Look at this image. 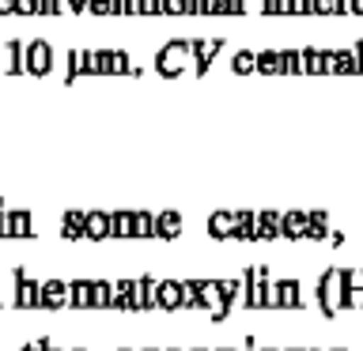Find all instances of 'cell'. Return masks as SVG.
Wrapping results in <instances>:
<instances>
[{
	"label": "cell",
	"mask_w": 363,
	"mask_h": 351,
	"mask_svg": "<svg viewBox=\"0 0 363 351\" xmlns=\"http://www.w3.org/2000/svg\"><path fill=\"white\" fill-rule=\"evenodd\" d=\"M189 16H212V0H189Z\"/></svg>",
	"instance_id": "obj_34"
},
{
	"label": "cell",
	"mask_w": 363,
	"mask_h": 351,
	"mask_svg": "<svg viewBox=\"0 0 363 351\" xmlns=\"http://www.w3.org/2000/svg\"><path fill=\"white\" fill-rule=\"evenodd\" d=\"M257 72L261 76H280V45H265V50H257Z\"/></svg>",
	"instance_id": "obj_22"
},
{
	"label": "cell",
	"mask_w": 363,
	"mask_h": 351,
	"mask_svg": "<svg viewBox=\"0 0 363 351\" xmlns=\"http://www.w3.org/2000/svg\"><path fill=\"white\" fill-rule=\"evenodd\" d=\"M65 8L76 11V16H87V11H91V0H65Z\"/></svg>",
	"instance_id": "obj_35"
},
{
	"label": "cell",
	"mask_w": 363,
	"mask_h": 351,
	"mask_svg": "<svg viewBox=\"0 0 363 351\" xmlns=\"http://www.w3.org/2000/svg\"><path fill=\"white\" fill-rule=\"evenodd\" d=\"M65 8V0H38V16H61Z\"/></svg>",
	"instance_id": "obj_30"
},
{
	"label": "cell",
	"mask_w": 363,
	"mask_h": 351,
	"mask_svg": "<svg viewBox=\"0 0 363 351\" xmlns=\"http://www.w3.org/2000/svg\"><path fill=\"white\" fill-rule=\"evenodd\" d=\"M16 16H38V0H16Z\"/></svg>",
	"instance_id": "obj_32"
},
{
	"label": "cell",
	"mask_w": 363,
	"mask_h": 351,
	"mask_svg": "<svg viewBox=\"0 0 363 351\" xmlns=\"http://www.w3.org/2000/svg\"><path fill=\"white\" fill-rule=\"evenodd\" d=\"M265 16H299V0H261Z\"/></svg>",
	"instance_id": "obj_26"
},
{
	"label": "cell",
	"mask_w": 363,
	"mask_h": 351,
	"mask_svg": "<svg viewBox=\"0 0 363 351\" xmlns=\"http://www.w3.org/2000/svg\"><path fill=\"white\" fill-rule=\"evenodd\" d=\"M242 280H246V299H242L246 310H272V280H269V268L265 265H250L242 272Z\"/></svg>",
	"instance_id": "obj_2"
},
{
	"label": "cell",
	"mask_w": 363,
	"mask_h": 351,
	"mask_svg": "<svg viewBox=\"0 0 363 351\" xmlns=\"http://www.w3.org/2000/svg\"><path fill=\"white\" fill-rule=\"evenodd\" d=\"M118 351H133V347H118Z\"/></svg>",
	"instance_id": "obj_47"
},
{
	"label": "cell",
	"mask_w": 363,
	"mask_h": 351,
	"mask_svg": "<svg viewBox=\"0 0 363 351\" xmlns=\"http://www.w3.org/2000/svg\"><path fill=\"white\" fill-rule=\"evenodd\" d=\"M329 238V212H311V226H306V242H325Z\"/></svg>",
	"instance_id": "obj_25"
},
{
	"label": "cell",
	"mask_w": 363,
	"mask_h": 351,
	"mask_svg": "<svg viewBox=\"0 0 363 351\" xmlns=\"http://www.w3.org/2000/svg\"><path fill=\"white\" fill-rule=\"evenodd\" d=\"M314 299H318L322 317H337L340 313V268H325L322 276H318Z\"/></svg>",
	"instance_id": "obj_3"
},
{
	"label": "cell",
	"mask_w": 363,
	"mask_h": 351,
	"mask_svg": "<svg viewBox=\"0 0 363 351\" xmlns=\"http://www.w3.org/2000/svg\"><path fill=\"white\" fill-rule=\"evenodd\" d=\"M0 302H4V299H0Z\"/></svg>",
	"instance_id": "obj_49"
},
{
	"label": "cell",
	"mask_w": 363,
	"mask_h": 351,
	"mask_svg": "<svg viewBox=\"0 0 363 351\" xmlns=\"http://www.w3.org/2000/svg\"><path fill=\"white\" fill-rule=\"evenodd\" d=\"M159 310H167V313L186 310V291H182V280H159Z\"/></svg>",
	"instance_id": "obj_12"
},
{
	"label": "cell",
	"mask_w": 363,
	"mask_h": 351,
	"mask_svg": "<svg viewBox=\"0 0 363 351\" xmlns=\"http://www.w3.org/2000/svg\"><path fill=\"white\" fill-rule=\"evenodd\" d=\"M133 238L155 242V212H133Z\"/></svg>",
	"instance_id": "obj_20"
},
{
	"label": "cell",
	"mask_w": 363,
	"mask_h": 351,
	"mask_svg": "<svg viewBox=\"0 0 363 351\" xmlns=\"http://www.w3.org/2000/svg\"><path fill=\"white\" fill-rule=\"evenodd\" d=\"M235 242H257V212H238Z\"/></svg>",
	"instance_id": "obj_23"
},
{
	"label": "cell",
	"mask_w": 363,
	"mask_h": 351,
	"mask_svg": "<svg viewBox=\"0 0 363 351\" xmlns=\"http://www.w3.org/2000/svg\"><path fill=\"white\" fill-rule=\"evenodd\" d=\"M113 16H136V0H113Z\"/></svg>",
	"instance_id": "obj_33"
},
{
	"label": "cell",
	"mask_w": 363,
	"mask_h": 351,
	"mask_svg": "<svg viewBox=\"0 0 363 351\" xmlns=\"http://www.w3.org/2000/svg\"><path fill=\"white\" fill-rule=\"evenodd\" d=\"M144 351H159V347H144Z\"/></svg>",
	"instance_id": "obj_45"
},
{
	"label": "cell",
	"mask_w": 363,
	"mask_h": 351,
	"mask_svg": "<svg viewBox=\"0 0 363 351\" xmlns=\"http://www.w3.org/2000/svg\"><path fill=\"white\" fill-rule=\"evenodd\" d=\"M155 72L159 76H182L193 72V38H170L155 50Z\"/></svg>",
	"instance_id": "obj_1"
},
{
	"label": "cell",
	"mask_w": 363,
	"mask_h": 351,
	"mask_svg": "<svg viewBox=\"0 0 363 351\" xmlns=\"http://www.w3.org/2000/svg\"><path fill=\"white\" fill-rule=\"evenodd\" d=\"M45 351H61V347H53V344H45Z\"/></svg>",
	"instance_id": "obj_38"
},
{
	"label": "cell",
	"mask_w": 363,
	"mask_h": 351,
	"mask_svg": "<svg viewBox=\"0 0 363 351\" xmlns=\"http://www.w3.org/2000/svg\"><path fill=\"white\" fill-rule=\"evenodd\" d=\"M110 238H118V242L133 238V212H110Z\"/></svg>",
	"instance_id": "obj_24"
},
{
	"label": "cell",
	"mask_w": 363,
	"mask_h": 351,
	"mask_svg": "<svg viewBox=\"0 0 363 351\" xmlns=\"http://www.w3.org/2000/svg\"><path fill=\"white\" fill-rule=\"evenodd\" d=\"M163 16H189V0H163Z\"/></svg>",
	"instance_id": "obj_29"
},
{
	"label": "cell",
	"mask_w": 363,
	"mask_h": 351,
	"mask_svg": "<svg viewBox=\"0 0 363 351\" xmlns=\"http://www.w3.org/2000/svg\"><path fill=\"white\" fill-rule=\"evenodd\" d=\"M186 231L182 212H155V242H174Z\"/></svg>",
	"instance_id": "obj_11"
},
{
	"label": "cell",
	"mask_w": 363,
	"mask_h": 351,
	"mask_svg": "<svg viewBox=\"0 0 363 351\" xmlns=\"http://www.w3.org/2000/svg\"><path fill=\"white\" fill-rule=\"evenodd\" d=\"M303 283L299 280H277L272 283V310H303Z\"/></svg>",
	"instance_id": "obj_6"
},
{
	"label": "cell",
	"mask_w": 363,
	"mask_h": 351,
	"mask_svg": "<svg viewBox=\"0 0 363 351\" xmlns=\"http://www.w3.org/2000/svg\"><path fill=\"white\" fill-rule=\"evenodd\" d=\"M235 226H238V212H212L208 215V223H204V231H208V238H216V242H231L235 238Z\"/></svg>",
	"instance_id": "obj_10"
},
{
	"label": "cell",
	"mask_w": 363,
	"mask_h": 351,
	"mask_svg": "<svg viewBox=\"0 0 363 351\" xmlns=\"http://www.w3.org/2000/svg\"><path fill=\"white\" fill-rule=\"evenodd\" d=\"M19 310H38L42 306V283L27 276V268H16V299Z\"/></svg>",
	"instance_id": "obj_8"
},
{
	"label": "cell",
	"mask_w": 363,
	"mask_h": 351,
	"mask_svg": "<svg viewBox=\"0 0 363 351\" xmlns=\"http://www.w3.org/2000/svg\"><path fill=\"white\" fill-rule=\"evenodd\" d=\"M45 344H50V340H45V336H42V340H34V344H23L19 351H45Z\"/></svg>",
	"instance_id": "obj_36"
},
{
	"label": "cell",
	"mask_w": 363,
	"mask_h": 351,
	"mask_svg": "<svg viewBox=\"0 0 363 351\" xmlns=\"http://www.w3.org/2000/svg\"><path fill=\"white\" fill-rule=\"evenodd\" d=\"M87 16H113V0H91Z\"/></svg>",
	"instance_id": "obj_31"
},
{
	"label": "cell",
	"mask_w": 363,
	"mask_h": 351,
	"mask_svg": "<svg viewBox=\"0 0 363 351\" xmlns=\"http://www.w3.org/2000/svg\"><path fill=\"white\" fill-rule=\"evenodd\" d=\"M333 351H348V347H333Z\"/></svg>",
	"instance_id": "obj_43"
},
{
	"label": "cell",
	"mask_w": 363,
	"mask_h": 351,
	"mask_svg": "<svg viewBox=\"0 0 363 351\" xmlns=\"http://www.w3.org/2000/svg\"><path fill=\"white\" fill-rule=\"evenodd\" d=\"M216 351H238V347H216Z\"/></svg>",
	"instance_id": "obj_40"
},
{
	"label": "cell",
	"mask_w": 363,
	"mask_h": 351,
	"mask_svg": "<svg viewBox=\"0 0 363 351\" xmlns=\"http://www.w3.org/2000/svg\"><path fill=\"white\" fill-rule=\"evenodd\" d=\"M136 16H163V0H136Z\"/></svg>",
	"instance_id": "obj_28"
},
{
	"label": "cell",
	"mask_w": 363,
	"mask_h": 351,
	"mask_svg": "<svg viewBox=\"0 0 363 351\" xmlns=\"http://www.w3.org/2000/svg\"><path fill=\"white\" fill-rule=\"evenodd\" d=\"M167 351H182V347H167Z\"/></svg>",
	"instance_id": "obj_44"
},
{
	"label": "cell",
	"mask_w": 363,
	"mask_h": 351,
	"mask_svg": "<svg viewBox=\"0 0 363 351\" xmlns=\"http://www.w3.org/2000/svg\"><path fill=\"white\" fill-rule=\"evenodd\" d=\"M193 351H212V347H193Z\"/></svg>",
	"instance_id": "obj_42"
},
{
	"label": "cell",
	"mask_w": 363,
	"mask_h": 351,
	"mask_svg": "<svg viewBox=\"0 0 363 351\" xmlns=\"http://www.w3.org/2000/svg\"><path fill=\"white\" fill-rule=\"evenodd\" d=\"M136 306H140V313L159 310V280L155 276H140V280H136Z\"/></svg>",
	"instance_id": "obj_15"
},
{
	"label": "cell",
	"mask_w": 363,
	"mask_h": 351,
	"mask_svg": "<svg viewBox=\"0 0 363 351\" xmlns=\"http://www.w3.org/2000/svg\"><path fill=\"white\" fill-rule=\"evenodd\" d=\"M11 238H34V215L27 208H8Z\"/></svg>",
	"instance_id": "obj_19"
},
{
	"label": "cell",
	"mask_w": 363,
	"mask_h": 351,
	"mask_svg": "<svg viewBox=\"0 0 363 351\" xmlns=\"http://www.w3.org/2000/svg\"><path fill=\"white\" fill-rule=\"evenodd\" d=\"M0 16H16V0H0Z\"/></svg>",
	"instance_id": "obj_37"
},
{
	"label": "cell",
	"mask_w": 363,
	"mask_h": 351,
	"mask_svg": "<svg viewBox=\"0 0 363 351\" xmlns=\"http://www.w3.org/2000/svg\"><path fill=\"white\" fill-rule=\"evenodd\" d=\"M306 351H318V347H306Z\"/></svg>",
	"instance_id": "obj_48"
},
{
	"label": "cell",
	"mask_w": 363,
	"mask_h": 351,
	"mask_svg": "<svg viewBox=\"0 0 363 351\" xmlns=\"http://www.w3.org/2000/svg\"><path fill=\"white\" fill-rule=\"evenodd\" d=\"M65 306H68V283L45 280L42 283V310H65Z\"/></svg>",
	"instance_id": "obj_14"
},
{
	"label": "cell",
	"mask_w": 363,
	"mask_h": 351,
	"mask_svg": "<svg viewBox=\"0 0 363 351\" xmlns=\"http://www.w3.org/2000/svg\"><path fill=\"white\" fill-rule=\"evenodd\" d=\"M95 310H113V283L95 280Z\"/></svg>",
	"instance_id": "obj_27"
},
{
	"label": "cell",
	"mask_w": 363,
	"mask_h": 351,
	"mask_svg": "<svg viewBox=\"0 0 363 351\" xmlns=\"http://www.w3.org/2000/svg\"><path fill=\"white\" fill-rule=\"evenodd\" d=\"M227 50V38H193V72L204 76V72H212V64H216V57H220Z\"/></svg>",
	"instance_id": "obj_7"
},
{
	"label": "cell",
	"mask_w": 363,
	"mask_h": 351,
	"mask_svg": "<svg viewBox=\"0 0 363 351\" xmlns=\"http://www.w3.org/2000/svg\"><path fill=\"white\" fill-rule=\"evenodd\" d=\"M257 351H280V347H257Z\"/></svg>",
	"instance_id": "obj_41"
},
{
	"label": "cell",
	"mask_w": 363,
	"mask_h": 351,
	"mask_svg": "<svg viewBox=\"0 0 363 351\" xmlns=\"http://www.w3.org/2000/svg\"><path fill=\"white\" fill-rule=\"evenodd\" d=\"M201 310L208 313V321H227L235 306L227 302L220 280H201Z\"/></svg>",
	"instance_id": "obj_4"
},
{
	"label": "cell",
	"mask_w": 363,
	"mask_h": 351,
	"mask_svg": "<svg viewBox=\"0 0 363 351\" xmlns=\"http://www.w3.org/2000/svg\"><path fill=\"white\" fill-rule=\"evenodd\" d=\"M68 306H76V310H95V280H72L68 283Z\"/></svg>",
	"instance_id": "obj_13"
},
{
	"label": "cell",
	"mask_w": 363,
	"mask_h": 351,
	"mask_svg": "<svg viewBox=\"0 0 363 351\" xmlns=\"http://www.w3.org/2000/svg\"><path fill=\"white\" fill-rule=\"evenodd\" d=\"M84 238H87V242H106V238H110V212H87Z\"/></svg>",
	"instance_id": "obj_16"
},
{
	"label": "cell",
	"mask_w": 363,
	"mask_h": 351,
	"mask_svg": "<svg viewBox=\"0 0 363 351\" xmlns=\"http://www.w3.org/2000/svg\"><path fill=\"white\" fill-rule=\"evenodd\" d=\"M72 351H87V347H72Z\"/></svg>",
	"instance_id": "obj_46"
},
{
	"label": "cell",
	"mask_w": 363,
	"mask_h": 351,
	"mask_svg": "<svg viewBox=\"0 0 363 351\" xmlns=\"http://www.w3.org/2000/svg\"><path fill=\"white\" fill-rule=\"evenodd\" d=\"M23 61H27V72H30V76H50V72H53V45L45 42V38L27 42Z\"/></svg>",
	"instance_id": "obj_5"
},
{
	"label": "cell",
	"mask_w": 363,
	"mask_h": 351,
	"mask_svg": "<svg viewBox=\"0 0 363 351\" xmlns=\"http://www.w3.org/2000/svg\"><path fill=\"white\" fill-rule=\"evenodd\" d=\"M284 351H306V347H284Z\"/></svg>",
	"instance_id": "obj_39"
},
{
	"label": "cell",
	"mask_w": 363,
	"mask_h": 351,
	"mask_svg": "<svg viewBox=\"0 0 363 351\" xmlns=\"http://www.w3.org/2000/svg\"><path fill=\"white\" fill-rule=\"evenodd\" d=\"M84 219H87V212H65L61 215V238L65 242H87L84 238Z\"/></svg>",
	"instance_id": "obj_18"
},
{
	"label": "cell",
	"mask_w": 363,
	"mask_h": 351,
	"mask_svg": "<svg viewBox=\"0 0 363 351\" xmlns=\"http://www.w3.org/2000/svg\"><path fill=\"white\" fill-rule=\"evenodd\" d=\"M231 72L235 76H250V72H257V50H235L231 53Z\"/></svg>",
	"instance_id": "obj_21"
},
{
	"label": "cell",
	"mask_w": 363,
	"mask_h": 351,
	"mask_svg": "<svg viewBox=\"0 0 363 351\" xmlns=\"http://www.w3.org/2000/svg\"><path fill=\"white\" fill-rule=\"evenodd\" d=\"M257 242H280V212H257Z\"/></svg>",
	"instance_id": "obj_17"
},
{
	"label": "cell",
	"mask_w": 363,
	"mask_h": 351,
	"mask_svg": "<svg viewBox=\"0 0 363 351\" xmlns=\"http://www.w3.org/2000/svg\"><path fill=\"white\" fill-rule=\"evenodd\" d=\"M306 226H311V212H280V242H306Z\"/></svg>",
	"instance_id": "obj_9"
}]
</instances>
